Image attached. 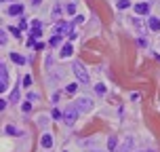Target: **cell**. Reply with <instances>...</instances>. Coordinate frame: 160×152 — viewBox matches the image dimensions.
I'll list each match as a JSON object with an SVG mask.
<instances>
[{
    "instance_id": "ac0fdd59",
    "label": "cell",
    "mask_w": 160,
    "mask_h": 152,
    "mask_svg": "<svg viewBox=\"0 0 160 152\" xmlns=\"http://www.w3.org/2000/svg\"><path fill=\"white\" fill-rule=\"evenodd\" d=\"M23 87H32V76H23Z\"/></svg>"
},
{
    "instance_id": "52a82bcc",
    "label": "cell",
    "mask_w": 160,
    "mask_h": 152,
    "mask_svg": "<svg viewBox=\"0 0 160 152\" xmlns=\"http://www.w3.org/2000/svg\"><path fill=\"white\" fill-rule=\"evenodd\" d=\"M135 11L139 13V15H148V13H150V4H145V2H139V4L135 7Z\"/></svg>"
},
{
    "instance_id": "8992f818",
    "label": "cell",
    "mask_w": 160,
    "mask_h": 152,
    "mask_svg": "<svg viewBox=\"0 0 160 152\" xmlns=\"http://www.w3.org/2000/svg\"><path fill=\"white\" fill-rule=\"evenodd\" d=\"M23 13V4H11L8 7V15H21Z\"/></svg>"
},
{
    "instance_id": "ba28073f",
    "label": "cell",
    "mask_w": 160,
    "mask_h": 152,
    "mask_svg": "<svg viewBox=\"0 0 160 152\" xmlns=\"http://www.w3.org/2000/svg\"><path fill=\"white\" fill-rule=\"evenodd\" d=\"M74 53V47L70 45V42H65L63 47H61V57H70Z\"/></svg>"
},
{
    "instance_id": "6da1fadb",
    "label": "cell",
    "mask_w": 160,
    "mask_h": 152,
    "mask_svg": "<svg viewBox=\"0 0 160 152\" xmlns=\"http://www.w3.org/2000/svg\"><path fill=\"white\" fill-rule=\"evenodd\" d=\"M78 108L76 106H70L68 110H63V120H65V125H74L76 120H78Z\"/></svg>"
},
{
    "instance_id": "d4e9b609",
    "label": "cell",
    "mask_w": 160,
    "mask_h": 152,
    "mask_svg": "<svg viewBox=\"0 0 160 152\" xmlns=\"http://www.w3.org/2000/svg\"><path fill=\"white\" fill-rule=\"evenodd\" d=\"M30 110H32V104H30V102H28V104H23V112H30Z\"/></svg>"
},
{
    "instance_id": "4fadbf2b",
    "label": "cell",
    "mask_w": 160,
    "mask_h": 152,
    "mask_svg": "<svg viewBox=\"0 0 160 152\" xmlns=\"http://www.w3.org/2000/svg\"><path fill=\"white\" fill-rule=\"evenodd\" d=\"M128 148H133V139H131V137H127V142H124V146H122V148H120L118 152H128Z\"/></svg>"
},
{
    "instance_id": "277c9868",
    "label": "cell",
    "mask_w": 160,
    "mask_h": 152,
    "mask_svg": "<svg viewBox=\"0 0 160 152\" xmlns=\"http://www.w3.org/2000/svg\"><path fill=\"white\" fill-rule=\"evenodd\" d=\"M8 87V70L7 66H0V91H7Z\"/></svg>"
},
{
    "instance_id": "e0dca14e",
    "label": "cell",
    "mask_w": 160,
    "mask_h": 152,
    "mask_svg": "<svg viewBox=\"0 0 160 152\" xmlns=\"http://www.w3.org/2000/svg\"><path fill=\"white\" fill-rule=\"evenodd\" d=\"M59 42H61V36H59V34H55V36L51 38V45L55 47V45H59Z\"/></svg>"
},
{
    "instance_id": "7a4b0ae2",
    "label": "cell",
    "mask_w": 160,
    "mask_h": 152,
    "mask_svg": "<svg viewBox=\"0 0 160 152\" xmlns=\"http://www.w3.org/2000/svg\"><path fill=\"white\" fill-rule=\"evenodd\" d=\"M74 74H76V78H78L80 82H88V72H87V68L80 64V61L74 64Z\"/></svg>"
},
{
    "instance_id": "44dd1931",
    "label": "cell",
    "mask_w": 160,
    "mask_h": 152,
    "mask_svg": "<svg viewBox=\"0 0 160 152\" xmlns=\"http://www.w3.org/2000/svg\"><path fill=\"white\" fill-rule=\"evenodd\" d=\"M128 4H131L128 0H118V8H127Z\"/></svg>"
},
{
    "instance_id": "ffe728a7",
    "label": "cell",
    "mask_w": 160,
    "mask_h": 152,
    "mask_svg": "<svg viewBox=\"0 0 160 152\" xmlns=\"http://www.w3.org/2000/svg\"><path fill=\"white\" fill-rule=\"evenodd\" d=\"M65 89H68V93H76V89H78V85H74V82H72V85H68Z\"/></svg>"
},
{
    "instance_id": "7c38bea8",
    "label": "cell",
    "mask_w": 160,
    "mask_h": 152,
    "mask_svg": "<svg viewBox=\"0 0 160 152\" xmlns=\"http://www.w3.org/2000/svg\"><path fill=\"white\" fill-rule=\"evenodd\" d=\"M11 59H13L15 64H19V66H23V64H25V59H23L21 55H17V53H11Z\"/></svg>"
},
{
    "instance_id": "d6986e66",
    "label": "cell",
    "mask_w": 160,
    "mask_h": 152,
    "mask_svg": "<svg viewBox=\"0 0 160 152\" xmlns=\"http://www.w3.org/2000/svg\"><path fill=\"white\" fill-rule=\"evenodd\" d=\"M68 13H70V15H74V13H76V4H74V2H70V4H68Z\"/></svg>"
},
{
    "instance_id": "9c48e42d",
    "label": "cell",
    "mask_w": 160,
    "mask_h": 152,
    "mask_svg": "<svg viewBox=\"0 0 160 152\" xmlns=\"http://www.w3.org/2000/svg\"><path fill=\"white\" fill-rule=\"evenodd\" d=\"M133 25H135L137 30H139V34H143V32H145V25H143V21H141L139 17H133Z\"/></svg>"
},
{
    "instance_id": "484cf974",
    "label": "cell",
    "mask_w": 160,
    "mask_h": 152,
    "mask_svg": "<svg viewBox=\"0 0 160 152\" xmlns=\"http://www.w3.org/2000/svg\"><path fill=\"white\" fill-rule=\"evenodd\" d=\"M19 28H21V30H25V28H28V21H25V19H21V24H19Z\"/></svg>"
},
{
    "instance_id": "9a60e30c",
    "label": "cell",
    "mask_w": 160,
    "mask_h": 152,
    "mask_svg": "<svg viewBox=\"0 0 160 152\" xmlns=\"http://www.w3.org/2000/svg\"><path fill=\"white\" fill-rule=\"evenodd\" d=\"M116 146H118V139H116V137H110V142H108V148H110V150H116Z\"/></svg>"
},
{
    "instance_id": "3957f363",
    "label": "cell",
    "mask_w": 160,
    "mask_h": 152,
    "mask_svg": "<svg viewBox=\"0 0 160 152\" xmlns=\"http://www.w3.org/2000/svg\"><path fill=\"white\" fill-rule=\"evenodd\" d=\"M70 32H72V25L68 24V21H57L55 24V34L63 36V34H70Z\"/></svg>"
},
{
    "instance_id": "5bb4252c",
    "label": "cell",
    "mask_w": 160,
    "mask_h": 152,
    "mask_svg": "<svg viewBox=\"0 0 160 152\" xmlns=\"http://www.w3.org/2000/svg\"><path fill=\"white\" fill-rule=\"evenodd\" d=\"M17 99H19V91H17V89H13V93L8 95V102H11V104H15Z\"/></svg>"
},
{
    "instance_id": "2e32d148",
    "label": "cell",
    "mask_w": 160,
    "mask_h": 152,
    "mask_svg": "<svg viewBox=\"0 0 160 152\" xmlns=\"http://www.w3.org/2000/svg\"><path fill=\"white\" fill-rule=\"evenodd\" d=\"M95 91L99 93V95H103V93H105V85H101V82H99V85H95Z\"/></svg>"
},
{
    "instance_id": "cb8c5ba5",
    "label": "cell",
    "mask_w": 160,
    "mask_h": 152,
    "mask_svg": "<svg viewBox=\"0 0 160 152\" xmlns=\"http://www.w3.org/2000/svg\"><path fill=\"white\" fill-rule=\"evenodd\" d=\"M11 34H13L15 38H19V28H11Z\"/></svg>"
},
{
    "instance_id": "7402d4cb",
    "label": "cell",
    "mask_w": 160,
    "mask_h": 152,
    "mask_svg": "<svg viewBox=\"0 0 160 152\" xmlns=\"http://www.w3.org/2000/svg\"><path fill=\"white\" fill-rule=\"evenodd\" d=\"M7 133H8V135H17V133H19V131H17L15 127H7Z\"/></svg>"
},
{
    "instance_id": "8fae6325",
    "label": "cell",
    "mask_w": 160,
    "mask_h": 152,
    "mask_svg": "<svg viewBox=\"0 0 160 152\" xmlns=\"http://www.w3.org/2000/svg\"><path fill=\"white\" fill-rule=\"evenodd\" d=\"M150 30H154V32L160 30V19L158 17H150Z\"/></svg>"
},
{
    "instance_id": "5b68a950",
    "label": "cell",
    "mask_w": 160,
    "mask_h": 152,
    "mask_svg": "<svg viewBox=\"0 0 160 152\" xmlns=\"http://www.w3.org/2000/svg\"><path fill=\"white\" fill-rule=\"evenodd\" d=\"M76 108H78L80 112H88V110L93 108V102H91L88 97H80L78 102H76Z\"/></svg>"
},
{
    "instance_id": "30bf717a",
    "label": "cell",
    "mask_w": 160,
    "mask_h": 152,
    "mask_svg": "<svg viewBox=\"0 0 160 152\" xmlns=\"http://www.w3.org/2000/svg\"><path fill=\"white\" fill-rule=\"evenodd\" d=\"M40 144L44 146V148H51V146H53V137L48 135V133H44V135H42V139H40Z\"/></svg>"
},
{
    "instance_id": "603a6c76",
    "label": "cell",
    "mask_w": 160,
    "mask_h": 152,
    "mask_svg": "<svg viewBox=\"0 0 160 152\" xmlns=\"http://www.w3.org/2000/svg\"><path fill=\"white\" fill-rule=\"evenodd\" d=\"M53 118H63V112H59V110H53Z\"/></svg>"
}]
</instances>
